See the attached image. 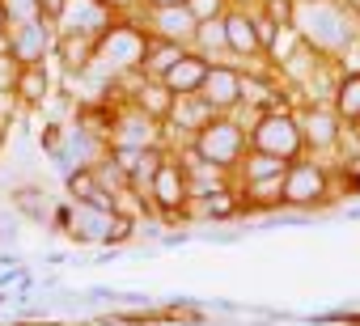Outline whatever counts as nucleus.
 Here are the masks:
<instances>
[{
	"label": "nucleus",
	"instance_id": "nucleus-7",
	"mask_svg": "<svg viewBox=\"0 0 360 326\" xmlns=\"http://www.w3.org/2000/svg\"><path fill=\"white\" fill-rule=\"evenodd\" d=\"M123 18L140 22L157 39H178V43H187V47L195 39V26H200V18L191 13V5H161V9H153V5H144V0H140V5H131Z\"/></svg>",
	"mask_w": 360,
	"mask_h": 326
},
{
	"label": "nucleus",
	"instance_id": "nucleus-24",
	"mask_svg": "<svg viewBox=\"0 0 360 326\" xmlns=\"http://www.w3.org/2000/svg\"><path fill=\"white\" fill-rule=\"evenodd\" d=\"M18 72H22V60L9 51V56H0V102H9L13 106V85H18Z\"/></svg>",
	"mask_w": 360,
	"mask_h": 326
},
{
	"label": "nucleus",
	"instance_id": "nucleus-17",
	"mask_svg": "<svg viewBox=\"0 0 360 326\" xmlns=\"http://www.w3.org/2000/svg\"><path fill=\"white\" fill-rule=\"evenodd\" d=\"M9 204L22 221H34V225H47L51 229V216H56V195H47V187L39 183H18L9 191Z\"/></svg>",
	"mask_w": 360,
	"mask_h": 326
},
{
	"label": "nucleus",
	"instance_id": "nucleus-8",
	"mask_svg": "<svg viewBox=\"0 0 360 326\" xmlns=\"http://www.w3.org/2000/svg\"><path fill=\"white\" fill-rule=\"evenodd\" d=\"M200 98L217 110V115H233L242 110V64L238 60H212L208 77L200 85Z\"/></svg>",
	"mask_w": 360,
	"mask_h": 326
},
{
	"label": "nucleus",
	"instance_id": "nucleus-10",
	"mask_svg": "<svg viewBox=\"0 0 360 326\" xmlns=\"http://www.w3.org/2000/svg\"><path fill=\"white\" fill-rule=\"evenodd\" d=\"M238 216H242V191H238V183H225V187H212V191H195L187 200V212H183V221H191V225L238 221Z\"/></svg>",
	"mask_w": 360,
	"mask_h": 326
},
{
	"label": "nucleus",
	"instance_id": "nucleus-19",
	"mask_svg": "<svg viewBox=\"0 0 360 326\" xmlns=\"http://www.w3.org/2000/svg\"><path fill=\"white\" fill-rule=\"evenodd\" d=\"M208 64H212V60H208V56H200V51L191 47V51L178 60L161 81H165L174 93H200V85H204V77H208Z\"/></svg>",
	"mask_w": 360,
	"mask_h": 326
},
{
	"label": "nucleus",
	"instance_id": "nucleus-31",
	"mask_svg": "<svg viewBox=\"0 0 360 326\" xmlns=\"http://www.w3.org/2000/svg\"><path fill=\"white\" fill-rule=\"evenodd\" d=\"M343 5H347V9H352L356 18H360V0H343Z\"/></svg>",
	"mask_w": 360,
	"mask_h": 326
},
{
	"label": "nucleus",
	"instance_id": "nucleus-18",
	"mask_svg": "<svg viewBox=\"0 0 360 326\" xmlns=\"http://www.w3.org/2000/svg\"><path fill=\"white\" fill-rule=\"evenodd\" d=\"M191 47L187 43H178V39H157V34H148V43H144V56H140V72L144 77H165L178 60H183Z\"/></svg>",
	"mask_w": 360,
	"mask_h": 326
},
{
	"label": "nucleus",
	"instance_id": "nucleus-30",
	"mask_svg": "<svg viewBox=\"0 0 360 326\" xmlns=\"http://www.w3.org/2000/svg\"><path fill=\"white\" fill-rule=\"evenodd\" d=\"M144 5H153V9H161V5H187V0H144Z\"/></svg>",
	"mask_w": 360,
	"mask_h": 326
},
{
	"label": "nucleus",
	"instance_id": "nucleus-12",
	"mask_svg": "<svg viewBox=\"0 0 360 326\" xmlns=\"http://www.w3.org/2000/svg\"><path fill=\"white\" fill-rule=\"evenodd\" d=\"M51 56H56L64 77H85L94 68V60H98V39L85 34V30H56Z\"/></svg>",
	"mask_w": 360,
	"mask_h": 326
},
{
	"label": "nucleus",
	"instance_id": "nucleus-11",
	"mask_svg": "<svg viewBox=\"0 0 360 326\" xmlns=\"http://www.w3.org/2000/svg\"><path fill=\"white\" fill-rule=\"evenodd\" d=\"M225 43H229V56L238 64L263 60V43H259V26H255L250 5H229L225 9Z\"/></svg>",
	"mask_w": 360,
	"mask_h": 326
},
{
	"label": "nucleus",
	"instance_id": "nucleus-6",
	"mask_svg": "<svg viewBox=\"0 0 360 326\" xmlns=\"http://www.w3.org/2000/svg\"><path fill=\"white\" fill-rule=\"evenodd\" d=\"M297 123H301V140H305L309 157H335L339 152L347 123L335 115L330 102H301L297 106Z\"/></svg>",
	"mask_w": 360,
	"mask_h": 326
},
{
	"label": "nucleus",
	"instance_id": "nucleus-25",
	"mask_svg": "<svg viewBox=\"0 0 360 326\" xmlns=\"http://www.w3.org/2000/svg\"><path fill=\"white\" fill-rule=\"evenodd\" d=\"M64 144H68V127H64L60 119H51V123L43 127V136H39V148H43L47 157H56V152H60Z\"/></svg>",
	"mask_w": 360,
	"mask_h": 326
},
{
	"label": "nucleus",
	"instance_id": "nucleus-4",
	"mask_svg": "<svg viewBox=\"0 0 360 326\" xmlns=\"http://www.w3.org/2000/svg\"><path fill=\"white\" fill-rule=\"evenodd\" d=\"M148 216H157L161 225H178L187 212V200H191V170H187V161L178 148H169L161 157V166L148 183Z\"/></svg>",
	"mask_w": 360,
	"mask_h": 326
},
{
	"label": "nucleus",
	"instance_id": "nucleus-5",
	"mask_svg": "<svg viewBox=\"0 0 360 326\" xmlns=\"http://www.w3.org/2000/svg\"><path fill=\"white\" fill-rule=\"evenodd\" d=\"M250 148L276 152V157H284V161L305 157V140H301L297 110H292V106H276V110L255 115V119H250Z\"/></svg>",
	"mask_w": 360,
	"mask_h": 326
},
{
	"label": "nucleus",
	"instance_id": "nucleus-22",
	"mask_svg": "<svg viewBox=\"0 0 360 326\" xmlns=\"http://www.w3.org/2000/svg\"><path fill=\"white\" fill-rule=\"evenodd\" d=\"M191 47H195L200 56H208V60H233V56H229V43H225V18L200 22V26H195Z\"/></svg>",
	"mask_w": 360,
	"mask_h": 326
},
{
	"label": "nucleus",
	"instance_id": "nucleus-28",
	"mask_svg": "<svg viewBox=\"0 0 360 326\" xmlns=\"http://www.w3.org/2000/svg\"><path fill=\"white\" fill-rule=\"evenodd\" d=\"M208 313L200 305H165V322H204Z\"/></svg>",
	"mask_w": 360,
	"mask_h": 326
},
{
	"label": "nucleus",
	"instance_id": "nucleus-20",
	"mask_svg": "<svg viewBox=\"0 0 360 326\" xmlns=\"http://www.w3.org/2000/svg\"><path fill=\"white\" fill-rule=\"evenodd\" d=\"M284 170H288V161H284V157L263 152V148H246V157L238 161L233 178H238V183H255V178H280Z\"/></svg>",
	"mask_w": 360,
	"mask_h": 326
},
{
	"label": "nucleus",
	"instance_id": "nucleus-27",
	"mask_svg": "<svg viewBox=\"0 0 360 326\" xmlns=\"http://www.w3.org/2000/svg\"><path fill=\"white\" fill-rule=\"evenodd\" d=\"M187 5H191V13L200 22H212V18H225V9L233 5V0H187Z\"/></svg>",
	"mask_w": 360,
	"mask_h": 326
},
{
	"label": "nucleus",
	"instance_id": "nucleus-29",
	"mask_svg": "<svg viewBox=\"0 0 360 326\" xmlns=\"http://www.w3.org/2000/svg\"><path fill=\"white\" fill-rule=\"evenodd\" d=\"M13 26V5L9 0H0V30H9Z\"/></svg>",
	"mask_w": 360,
	"mask_h": 326
},
{
	"label": "nucleus",
	"instance_id": "nucleus-3",
	"mask_svg": "<svg viewBox=\"0 0 360 326\" xmlns=\"http://www.w3.org/2000/svg\"><path fill=\"white\" fill-rule=\"evenodd\" d=\"M335 204V161L297 157L284 170V212H322Z\"/></svg>",
	"mask_w": 360,
	"mask_h": 326
},
{
	"label": "nucleus",
	"instance_id": "nucleus-9",
	"mask_svg": "<svg viewBox=\"0 0 360 326\" xmlns=\"http://www.w3.org/2000/svg\"><path fill=\"white\" fill-rule=\"evenodd\" d=\"M106 140L123 144V148H157V144H165V123L153 119V115H144V110H136L131 102H123Z\"/></svg>",
	"mask_w": 360,
	"mask_h": 326
},
{
	"label": "nucleus",
	"instance_id": "nucleus-23",
	"mask_svg": "<svg viewBox=\"0 0 360 326\" xmlns=\"http://www.w3.org/2000/svg\"><path fill=\"white\" fill-rule=\"evenodd\" d=\"M246 5H255V0H246ZM255 9L271 18L276 26H297V0H259Z\"/></svg>",
	"mask_w": 360,
	"mask_h": 326
},
{
	"label": "nucleus",
	"instance_id": "nucleus-13",
	"mask_svg": "<svg viewBox=\"0 0 360 326\" xmlns=\"http://www.w3.org/2000/svg\"><path fill=\"white\" fill-rule=\"evenodd\" d=\"M115 216H119V212H106V208H94V204H77V200H72V221H68L64 233H68L72 242H81V246L102 250V246L110 242Z\"/></svg>",
	"mask_w": 360,
	"mask_h": 326
},
{
	"label": "nucleus",
	"instance_id": "nucleus-21",
	"mask_svg": "<svg viewBox=\"0 0 360 326\" xmlns=\"http://www.w3.org/2000/svg\"><path fill=\"white\" fill-rule=\"evenodd\" d=\"M330 106L343 123H356L360 119V68H343L339 81H335V93H330Z\"/></svg>",
	"mask_w": 360,
	"mask_h": 326
},
{
	"label": "nucleus",
	"instance_id": "nucleus-32",
	"mask_svg": "<svg viewBox=\"0 0 360 326\" xmlns=\"http://www.w3.org/2000/svg\"><path fill=\"white\" fill-rule=\"evenodd\" d=\"M233 5H246V0H233Z\"/></svg>",
	"mask_w": 360,
	"mask_h": 326
},
{
	"label": "nucleus",
	"instance_id": "nucleus-26",
	"mask_svg": "<svg viewBox=\"0 0 360 326\" xmlns=\"http://www.w3.org/2000/svg\"><path fill=\"white\" fill-rule=\"evenodd\" d=\"M64 5H68V0H30V13H34V18H43L47 26H60Z\"/></svg>",
	"mask_w": 360,
	"mask_h": 326
},
{
	"label": "nucleus",
	"instance_id": "nucleus-15",
	"mask_svg": "<svg viewBox=\"0 0 360 326\" xmlns=\"http://www.w3.org/2000/svg\"><path fill=\"white\" fill-rule=\"evenodd\" d=\"M51 43H56V26H47L43 18H13V56L22 64H34V60H51Z\"/></svg>",
	"mask_w": 360,
	"mask_h": 326
},
{
	"label": "nucleus",
	"instance_id": "nucleus-1",
	"mask_svg": "<svg viewBox=\"0 0 360 326\" xmlns=\"http://www.w3.org/2000/svg\"><path fill=\"white\" fill-rule=\"evenodd\" d=\"M297 30L322 56H343L360 43V18L343 0H297Z\"/></svg>",
	"mask_w": 360,
	"mask_h": 326
},
{
	"label": "nucleus",
	"instance_id": "nucleus-14",
	"mask_svg": "<svg viewBox=\"0 0 360 326\" xmlns=\"http://www.w3.org/2000/svg\"><path fill=\"white\" fill-rule=\"evenodd\" d=\"M51 102V60H34L22 64L18 85H13V110H43Z\"/></svg>",
	"mask_w": 360,
	"mask_h": 326
},
{
	"label": "nucleus",
	"instance_id": "nucleus-16",
	"mask_svg": "<svg viewBox=\"0 0 360 326\" xmlns=\"http://www.w3.org/2000/svg\"><path fill=\"white\" fill-rule=\"evenodd\" d=\"M110 22H115V9L102 5V0H68L56 30H85V34L102 39V30H106Z\"/></svg>",
	"mask_w": 360,
	"mask_h": 326
},
{
	"label": "nucleus",
	"instance_id": "nucleus-2",
	"mask_svg": "<svg viewBox=\"0 0 360 326\" xmlns=\"http://www.w3.org/2000/svg\"><path fill=\"white\" fill-rule=\"evenodd\" d=\"M250 110H233V115H212L183 148H191L195 157L212 161V166H225V170H238V161L246 157L250 148Z\"/></svg>",
	"mask_w": 360,
	"mask_h": 326
}]
</instances>
